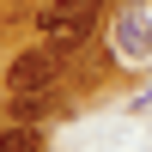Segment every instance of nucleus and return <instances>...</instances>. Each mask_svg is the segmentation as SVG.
<instances>
[{
    "instance_id": "20e7f679",
    "label": "nucleus",
    "mask_w": 152,
    "mask_h": 152,
    "mask_svg": "<svg viewBox=\"0 0 152 152\" xmlns=\"http://www.w3.org/2000/svg\"><path fill=\"white\" fill-rule=\"evenodd\" d=\"M146 43H152V37H146V18L128 12V18H122V49H128V55H146Z\"/></svg>"
},
{
    "instance_id": "f257e3e1",
    "label": "nucleus",
    "mask_w": 152,
    "mask_h": 152,
    "mask_svg": "<svg viewBox=\"0 0 152 152\" xmlns=\"http://www.w3.org/2000/svg\"><path fill=\"white\" fill-rule=\"evenodd\" d=\"M55 73H61V49H55V43H31V49L12 55L6 91H37V97H43L49 85H55Z\"/></svg>"
},
{
    "instance_id": "f03ea898",
    "label": "nucleus",
    "mask_w": 152,
    "mask_h": 152,
    "mask_svg": "<svg viewBox=\"0 0 152 152\" xmlns=\"http://www.w3.org/2000/svg\"><path fill=\"white\" fill-rule=\"evenodd\" d=\"M91 31H97V0H91V6H79V12L67 18V24H55V31H43V43H55L61 55H73V49H79L85 37H91Z\"/></svg>"
},
{
    "instance_id": "7ed1b4c3",
    "label": "nucleus",
    "mask_w": 152,
    "mask_h": 152,
    "mask_svg": "<svg viewBox=\"0 0 152 152\" xmlns=\"http://www.w3.org/2000/svg\"><path fill=\"white\" fill-rule=\"evenodd\" d=\"M0 152H43V128H31V122L0 128Z\"/></svg>"
}]
</instances>
